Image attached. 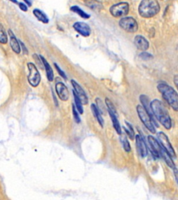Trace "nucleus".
<instances>
[{
  "label": "nucleus",
  "mask_w": 178,
  "mask_h": 200,
  "mask_svg": "<svg viewBox=\"0 0 178 200\" xmlns=\"http://www.w3.org/2000/svg\"><path fill=\"white\" fill-rule=\"evenodd\" d=\"M150 106L156 119L165 127V129L169 130L172 127V122L164 104L160 100L154 99L150 102Z\"/></svg>",
  "instance_id": "f257e3e1"
},
{
  "label": "nucleus",
  "mask_w": 178,
  "mask_h": 200,
  "mask_svg": "<svg viewBox=\"0 0 178 200\" xmlns=\"http://www.w3.org/2000/svg\"><path fill=\"white\" fill-rule=\"evenodd\" d=\"M157 89L162 94L163 99L175 111L178 110V95L177 92L165 83H161L157 85Z\"/></svg>",
  "instance_id": "f03ea898"
},
{
  "label": "nucleus",
  "mask_w": 178,
  "mask_h": 200,
  "mask_svg": "<svg viewBox=\"0 0 178 200\" xmlns=\"http://www.w3.org/2000/svg\"><path fill=\"white\" fill-rule=\"evenodd\" d=\"M138 10L141 17L150 18L157 15L160 10V6L157 0H142Z\"/></svg>",
  "instance_id": "7ed1b4c3"
},
{
  "label": "nucleus",
  "mask_w": 178,
  "mask_h": 200,
  "mask_svg": "<svg viewBox=\"0 0 178 200\" xmlns=\"http://www.w3.org/2000/svg\"><path fill=\"white\" fill-rule=\"evenodd\" d=\"M137 110L138 115H139L141 120L142 121L143 124L145 125V127L152 134H155L156 130L153 123H152L151 118H150V115H148V113L146 112L144 108L141 105H138L137 107Z\"/></svg>",
  "instance_id": "20e7f679"
},
{
  "label": "nucleus",
  "mask_w": 178,
  "mask_h": 200,
  "mask_svg": "<svg viewBox=\"0 0 178 200\" xmlns=\"http://www.w3.org/2000/svg\"><path fill=\"white\" fill-rule=\"evenodd\" d=\"M130 10V5L128 2H120L116 3L109 9L110 13L114 17H124L128 14Z\"/></svg>",
  "instance_id": "39448f33"
},
{
  "label": "nucleus",
  "mask_w": 178,
  "mask_h": 200,
  "mask_svg": "<svg viewBox=\"0 0 178 200\" xmlns=\"http://www.w3.org/2000/svg\"><path fill=\"white\" fill-rule=\"evenodd\" d=\"M119 25L121 29L130 33H135L139 29L137 20L132 17H123L119 22Z\"/></svg>",
  "instance_id": "423d86ee"
},
{
  "label": "nucleus",
  "mask_w": 178,
  "mask_h": 200,
  "mask_svg": "<svg viewBox=\"0 0 178 200\" xmlns=\"http://www.w3.org/2000/svg\"><path fill=\"white\" fill-rule=\"evenodd\" d=\"M29 74L28 76V81L30 85L33 87H37L41 82V75L36 65L32 63L27 64Z\"/></svg>",
  "instance_id": "0eeeda50"
},
{
  "label": "nucleus",
  "mask_w": 178,
  "mask_h": 200,
  "mask_svg": "<svg viewBox=\"0 0 178 200\" xmlns=\"http://www.w3.org/2000/svg\"><path fill=\"white\" fill-rule=\"evenodd\" d=\"M157 137L159 138V141H160L161 146L163 147V149L169 154L170 157H176V154L175 151H174L173 147H172L170 144L168 138L163 132H159L157 134Z\"/></svg>",
  "instance_id": "6e6552de"
},
{
  "label": "nucleus",
  "mask_w": 178,
  "mask_h": 200,
  "mask_svg": "<svg viewBox=\"0 0 178 200\" xmlns=\"http://www.w3.org/2000/svg\"><path fill=\"white\" fill-rule=\"evenodd\" d=\"M148 143L150 145V149H151L152 153L156 157H162L163 153L164 152V150L161 147V145L159 144V142L154 138L153 136H149L148 137Z\"/></svg>",
  "instance_id": "1a4fd4ad"
},
{
  "label": "nucleus",
  "mask_w": 178,
  "mask_h": 200,
  "mask_svg": "<svg viewBox=\"0 0 178 200\" xmlns=\"http://www.w3.org/2000/svg\"><path fill=\"white\" fill-rule=\"evenodd\" d=\"M73 28L78 34L84 37H88L91 33V29L89 25L82 22H77L74 23L73 24Z\"/></svg>",
  "instance_id": "9d476101"
},
{
  "label": "nucleus",
  "mask_w": 178,
  "mask_h": 200,
  "mask_svg": "<svg viewBox=\"0 0 178 200\" xmlns=\"http://www.w3.org/2000/svg\"><path fill=\"white\" fill-rule=\"evenodd\" d=\"M140 101H141V103L143 104V108H144L145 110H146V112L148 113V115H150V118H151L152 122H154L157 125V127H158V124L157 122V121L155 120L156 118L154 117L153 113H152L151 106H150V99H149V97L148 96H146V94H141L140 96Z\"/></svg>",
  "instance_id": "9b49d317"
},
{
  "label": "nucleus",
  "mask_w": 178,
  "mask_h": 200,
  "mask_svg": "<svg viewBox=\"0 0 178 200\" xmlns=\"http://www.w3.org/2000/svg\"><path fill=\"white\" fill-rule=\"evenodd\" d=\"M71 83L74 88V92L77 94V97H79V99H80L81 103H82V104L86 105L88 102V97H87L86 93L83 91V88H81V85L78 83L76 82L74 80H72Z\"/></svg>",
  "instance_id": "f8f14e48"
},
{
  "label": "nucleus",
  "mask_w": 178,
  "mask_h": 200,
  "mask_svg": "<svg viewBox=\"0 0 178 200\" xmlns=\"http://www.w3.org/2000/svg\"><path fill=\"white\" fill-rule=\"evenodd\" d=\"M55 88L60 99H61L62 101H67L68 99L69 92L64 83L62 82L57 83L55 85Z\"/></svg>",
  "instance_id": "ddd939ff"
},
{
  "label": "nucleus",
  "mask_w": 178,
  "mask_h": 200,
  "mask_svg": "<svg viewBox=\"0 0 178 200\" xmlns=\"http://www.w3.org/2000/svg\"><path fill=\"white\" fill-rule=\"evenodd\" d=\"M136 143H137V152L139 156H141L142 158L146 157L147 156V153H148L147 147L144 140L140 135H137L136 136Z\"/></svg>",
  "instance_id": "4468645a"
},
{
  "label": "nucleus",
  "mask_w": 178,
  "mask_h": 200,
  "mask_svg": "<svg viewBox=\"0 0 178 200\" xmlns=\"http://www.w3.org/2000/svg\"><path fill=\"white\" fill-rule=\"evenodd\" d=\"M134 44L137 47L138 50L146 51L149 48V42L142 36L138 35L134 38Z\"/></svg>",
  "instance_id": "2eb2a0df"
},
{
  "label": "nucleus",
  "mask_w": 178,
  "mask_h": 200,
  "mask_svg": "<svg viewBox=\"0 0 178 200\" xmlns=\"http://www.w3.org/2000/svg\"><path fill=\"white\" fill-rule=\"evenodd\" d=\"M8 33L9 36H10V45L12 50H13V52H15L16 54H20V53L21 48L19 42H18L17 38H16L15 35L13 34L11 30H9Z\"/></svg>",
  "instance_id": "dca6fc26"
},
{
  "label": "nucleus",
  "mask_w": 178,
  "mask_h": 200,
  "mask_svg": "<svg viewBox=\"0 0 178 200\" xmlns=\"http://www.w3.org/2000/svg\"><path fill=\"white\" fill-rule=\"evenodd\" d=\"M39 57L41 58V62L43 63V64L45 67V71H46V73H47V77H48V79L50 81H52L54 80V77L53 70H52V68H51L50 65L49 64V63L48 61H47V60L45 59L43 56L40 55Z\"/></svg>",
  "instance_id": "f3484780"
},
{
  "label": "nucleus",
  "mask_w": 178,
  "mask_h": 200,
  "mask_svg": "<svg viewBox=\"0 0 178 200\" xmlns=\"http://www.w3.org/2000/svg\"><path fill=\"white\" fill-rule=\"evenodd\" d=\"M33 13L35 15V17L37 18L39 21H41V22L44 24H48L49 22V18L48 16H47V15L44 12H43L41 10H40V9H34V10H33Z\"/></svg>",
  "instance_id": "a211bd4d"
},
{
  "label": "nucleus",
  "mask_w": 178,
  "mask_h": 200,
  "mask_svg": "<svg viewBox=\"0 0 178 200\" xmlns=\"http://www.w3.org/2000/svg\"><path fill=\"white\" fill-rule=\"evenodd\" d=\"M109 113L112 122H113L114 129H115V130L116 131V132H117V134H118L119 135H121V134H122V130L121 128V125H120L119 121L117 117L118 115L110 111H109Z\"/></svg>",
  "instance_id": "6ab92c4d"
},
{
  "label": "nucleus",
  "mask_w": 178,
  "mask_h": 200,
  "mask_svg": "<svg viewBox=\"0 0 178 200\" xmlns=\"http://www.w3.org/2000/svg\"><path fill=\"white\" fill-rule=\"evenodd\" d=\"M91 110L93 112V114L94 117H95L96 119L97 120L98 122H99L100 124L101 125L102 127H103V125H104V120H103L102 117L101 115V113L100 112V110H98L97 107L96 106V105L93 103L91 104Z\"/></svg>",
  "instance_id": "aec40b11"
},
{
  "label": "nucleus",
  "mask_w": 178,
  "mask_h": 200,
  "mask_svg": "<svg viewBox=\"0 0 178 200\" xmlns=\"http://www.w3.org/2000/svg\"><path fill=\"white\" fill-rule=\"evenodd\" d=\"M85 3L87 6L93 10H100L102 8V4L97 0H86Z\"/></svg>",
  "instance_id": "412c9836"
},
{
  "label": "nucleus",
  "mask_w": 178,
  "mask_h": 200,
  "mask_svg": "<svg viewBox=\"0 0 178 200\" xmlns=\"http://www.w3.org/2000/svg\"><path fill=\"white\" fill-rule=\"evenodd\" d=\"M70 10L78 14L81 17L84 18V19H88V18L90 17V15L87 14L86 12L83 11L82 9H81L77 6H72V7H70Z\"/></svg>",
  "instance_id": "4be33fe9"
},
{
  "label": "nucleus",
  "mask_w": 178,
  "mask_h": 200,
  "mask_svg": "<svg viewBox=\"0 0 178 200\" xmlns=\"http://www.w3.org/2000/svg\"><path fill=\"white\" fill-rule=\"evenodd\" d=\"M121 143L122 144H123V148H124V150H125V152H130L131 150V147H130V143H129L128 140V137H127V136L125 135V134H121Z\"/></svg>",
  "instance_id": "5701e85b"
},
{
  "label": "nucleus",
  "mask_w": 178,
  "mask_h": 200,
  "mask_svg": "<svg viewBox=\"0 0 178 200\" xmlns=\"http://www.w3.org/2000/svg\"><path fill=\"white\" fill-rule=\"evenodd\" d=\"M125 124H126V126L127 127H125V131H126L127 134H128L129 138L132 140H134V129H133V127H132V125L130 123H129L128 122L125 121Z\"/></svg>",
  "instance_id": "b1692460"
},
{
  "label": "nucleus",
  "mask_w": 178,
  "mask_h": 200,
  "mask_svg": "<svg viewBox=\"0 0 178 200\" xmlns=\"http://www.w3.org/2000/svg\"><path fill=\"white\" fill-rule=\"evenodd\" d=\"M162 158H163V159H164V161H166V164L168 165L170 168L173 169L174 168H175V163H174V162L172 161L171 157H170L169 154L167 153V152L165 150H164V152H163V153Z\"/></svg>",
  "instance_id": "393cba45"
},
{
  "label": "nucleus",
  "mask_w": 178,
  "mask_h": 200,
  "mask_svg": "<svg viewBox=\"0 0 178 200\" xmlns=\"http://www.w3.org/2000/svg\"><path fill=\"white\" fill-rule=\"evenodd\" d=\"M74 94V101H75V104H76V108H77V111L80 114H83V109L82 107V103H81L80 99H79V97H77V95L76 94L75 92L73 91Z\"/></svg>",
  "instance_id": "a878e982"
},
{
  "label": "nucleus",
  "mask_w": 178,
  "mask_h": 200,
  "mask_svg": "<svg viewBox=\"0 0 178 200\" xmlns=\"http://www.w3.org/2000/svg\"><path fill=\"white\" fill-rule=\"evenodd\" d=\"M8 41V37L5 31L4 27L1 24H0V43L2 44H6Z\"/></svg>",
  "instance_id": "bb28decb"
},
{
  "label": "nucleus",
  "mask_w": 178,
  "mask_h": 200,
  "mask_svg": "<svg viewBox=\"0 0 178 200\" xmlns=\"http://www.w3.org/2000/svg\"><path fill=\"white\" fill-rule=\"evenodd\" d=\"M105 103H106L107 108H108V111L113 113L116 114V115H118L115 106H114L113 103H112L111 101H110V99H108V98H106V99H105Z\"/></svg>",
  "instance_id": "cd10ccee"
},
{
  "label": "nucleus",
  "mask_w": 178,
  "mask_h": 200,
  "mask_svg": "<svg viewBox=\"0 0 178 200\" xmlns=\"http://www.w3.org/2000/svg\"><path fill=\"white\" fill-rule=\"evenodd\" d=\"M139 57L143 61H150L153 59V56L152 54L148 53V52H143L139 54Z\"/></svg>",
  "instance_id": "c85d7f7f"
},
{
  "label": "nucleus",
  "mask_w": 178,
  "mask_h": 200,
  "mask_svg": "<svg viewBox=\"0 0 178 200\" xmlns=\"http://www.w3.org/2000/svg\"><path fill=\"white\" fill-rule=\"evenodd\" d=\"M72 115H73L74 120H75V122L77 123H79L80 122L81 120H80V117H79V113H78L79 112L77 111V108H76L75 106H74V105H73V104H72Z\"/></svg>",
  "instance_id": "c756f323"
},
{
  "label": "nucleus",
  "mask_w": 178,
  "mask_h": 200,
  "mask_svg": "<svg viewBox=\"0 0 178 200\" xmlns=\"http://www.w3.org/2000/svg\"><path fill=\"white\" fill-rule=\"evenodd\" d=\"M54 66H55L56 69H57L58 73L59 74V75L61 76V77H62V78H63V79H67V77H66V75H65V72H63V71L61 70V68H59V66L57 64V63H54Z\"/></svg>",
  "instance_id": "7c9ffc66"
},
{
  "label": "nucleus",
  "mask_w": 178,
  "mask_h": 200,
  "mask_svg": "<svg viewBox=\"0 0 178 200\" xmlns=\"http://www.w3.org/2000/svg\"><path fill=\"white\" fill-rule=\"evenodd\" d=\"M19 7L21 9L22 11H25L26 12L27 11V10H28V7H27V4H25L24 3H19Z\"/></svg>",
  "instance_id": "2f4dec72"
},
{
  "label": "nucleus",
  "mask_w": 178,
  "mask_h": 200,
  "mask_svg": "<svg viewBox=\"0 0 178 200\" xmlns=\"http://www.w3.org/2000/svg\"><path fill=\"white\" fill-rule=\"evenodd\" d=\"M19 43H20V45L21 46H22V47L23 51H24V53H25V54H28V51H27V48H26V47L25 46V45L23 44V43H22L21 41H20V42H19Z\"/></svg>",
  "instance_id": "473e14b6"
},
{
  "label": "nucleus",
  "mask_w": 178,
  "mask_h": 200,
  "mask_svg": "<svg viewBox=\"0 0 178 200\" xmlns=\"http://www.w3.org/2000/svg\"><path fill=\"white\" fill-rule=\"evenodd\" d=\"M177 79H178V76L175 75V77H174V83H175L176 87H177V83H178Z\"/></svg>",
  "instance_id": "72a5a7b5"
},
{
  "label": "nucleus",
  "mask_w": 178,
  "mask_h": 200,
  "mask_svg": "<svg viewBox=\"0 0 178 200\" xmlns=\"http://www.w3.org/2000/svg\"><path fill=\"white\" fill-rule=\"evenodd\" d=\"M173 169H174V174H175L176 181H177V168H175V167Z\"/></svg>",
  "instance_id": "f704fd0d"
},
{
  "label": "nucleus",
  "mask_w": 178,
  "mask_h": 200,
  "mask_svg": "<svg viewBox=\"0 0 178 200\" xmlns=\"http://www.w3.org/2000/svg\"><path fill=\"white\" fill-rule=\"evenodd\" d=\"M24 1H25V2H26V3H27V5H28V6H32V3H31V2H30V1H29V0H24Z\"/></svg>",
  "instance_id": "c9c22d12"
},
{
  "label": "nucleus",
  "mask_w": 178,
  "mask_h": 200,
  "mask_svg": "<svg viewBox=\"0 0 178 200\" xmlns=\"http://www.w3.org/2000/svg\"><path fill=\"white\" fill-rule=\"evenodd\" d=\"M11 1H12L13 3H18V1L17 0H10Z\"/></svg>",
  "instance_id": "e433bc0d"
}]
</instances>
